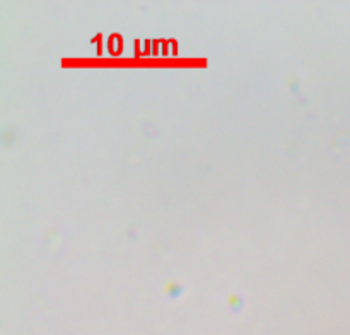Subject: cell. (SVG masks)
<instances>
[{"mask_svg":"<svg viewBox=\"0 0 350 335\" xmlns=\"http://www.w3.org/2000/svg\"><path fill=\"white\" fill-rule=\"evenodd\" d=\"M164 289H166L167 296H171V297H178V296H181V293H183V287H181L178 282H167Z\"/></svg>","mask_w":350,"mask_h":335,"instance_id":"cell-1","label":"cell"}]
</instances>
